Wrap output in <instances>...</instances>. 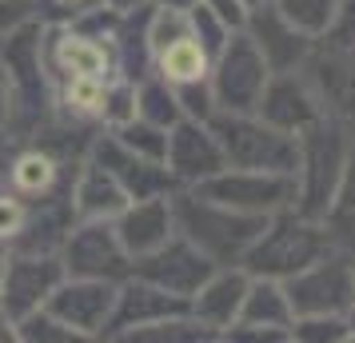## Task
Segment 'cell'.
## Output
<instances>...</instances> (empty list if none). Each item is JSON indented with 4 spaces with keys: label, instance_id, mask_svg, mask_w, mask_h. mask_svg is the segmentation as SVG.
Segmentation results:
<instances>
[{
    "label": "cell",
    "instance_id": "obj_1",
    "mask_svg": "<svg viewBox=\"0 0 355 343\" xmlns=\"http://www.w3.org/2000/svg\"><path fill=\"white\" fill-rule=\"evenodd\" d=\"M0 72L8 80L12 124L8 136L28 140L52 112V80L44 68V20L28 17L0 40Z\"/></svg>",
    "mask_w": 355,
    "mask_h": 343
},
{
    "label": "cell",
    "instance_id": "obj_2",
    "mask_svg": "<svg viewBox=\"0 0 355 343\" xmlns=\"http://www.w3.org/2000/svg\"><path fill=\"white\" fill-rule=\"evenodd\" d=\"M172 212H176V231L192 240L216 267H236L243 263L248 247L263 231V216L236 212L220 200L204 196L200 188H176L172 192Z\"/></svg>",
    "mask_w": 355,
    "mask_h": 343
},
{
    "label": "cell",
    "instance_id": "obj_3",
    "mask_svg": "<svg viewBox=\"0 0 355 343\" xmlns=\"http://www.w3.org/2000/svg\"><path fill=\"white\" fill-rule=\"evenodd\" d=\"M355 128L336 116H323L311 128L300 132V164H295V212L323 220L331 208L343 168L352 156Z\"/></svg>",
    "mask_w": 355,
    "mask_h": 343
},
{
    "label": "cell",
    "instance_id": "obj_4",
    "mask_svg": "<svg viewBox=\"0 0 355 343\" xmlns=\"http://www.w3.org/2000/svg\"><path fill=\"white\" fill-rule=\"evenodd\" d=\"M336 240L323 220L300 216L295 208L268 216L263 231L256 236V244L243 256V272L248 276H268V279H288L295 272H304L311 260H320L323 252H331Z\"/></svg>",
    "mask_w": 355,
    "mask_h": 343
},
{
    "label": "cell",
    "instance_id": "obj_5",
    "mask_svg": "<svg viewBox=\"0 0 355 343\" xmlns=\"http://www.w3.org/2000/svg\"><path fill=\"white\" fill-rule=\"evenodd\" d=\"M224 148L227 168H256V172H284L295 176L300 164V136L272 128L256 112H216L208 120Z\"/></svg>",
    "mask_w": 355,
    "mask_h": 343
},
{
    "label": "cell",
    "instance_id": "obj_6",
    "mask_svg": "<svg viewBox=\"0 0 355 343\" xmlns=\"http://www.w3.org/2000/svg\"><path fill=\"white\" fill-rule=\"evenodd\" d=\"M295 315H347L355 308V247H331L284 279Z\"/></svg>",
    "mask_w": 355,
    "mask_h": 343
},
{
    "label": "cell",
    "instance_id": "obj_7",
    "mask_svg": "<svg viewBox=\"0 0 355 343\" xmlns=\"http://www.w3.org/2000/svg\"><path fill=\"white\" fill-rule=\"evenodd\" d=\"M268 76H272V68L252 44V36L236 28L208 64V84H211V96H216V108L220 112H256Z\"/></svg>",
    "mask_w": 355,
    "mask_h": 343
},
{
    "label": "cell",
    "instance_id": "obj_8",
    "mask_svg": "<svg viewBox=\"0 0 355 343\" xmlns=\"http://www.w3.org/2000/svg\"><path fill=\"white\" fill-rule=\"evenodd\" d=\"M56 256L64 263V276L108 279V283L132 276V256L120 244L112 220H72Z\"/></svg>",
    "mask_w": 355,
    "mask_h": 343
},
{
    "label": "cell",
    "instance_id": "obj_9",
    "mask_svg": "<svg viewBox=\"0 0 355 343\" xmlns=\"http://www.w3.org/2000/svg\"><path fill=\"white\" fill-rule=\"evenodd\" d=\"M200 192L220 200L236 212L248 216H275L284 208H295V176L284 172H256V168H220L211 180L200 184Z\"/></svg>",
    "mask_w": 355,
    "mask_h": 343
},
{
    "label": "cell",
    "instance_id": "obj_10",
    "mask_svg": "<svg viewBox=\"0 0 355 343\" xmlns=\"http://www.w3.org/2000/svg\"><path fill=\"white\" fill-rule=\"evenodd\" d=\"M64 279V263L56 252H24L4 247V283H0V308L12 319L44 308L56 283Z\"/></svg>",
    "mask_w": 355,
    "mask_h": 343
},
{
    "label": "cell",
    "instance_id": "obj_11",
    "mask_svg": "<svg viewBox=\"0 0 355 343\" xmlns=\"http://www.w3.org/2000/svg\"><path fill=\"white\" fill-rule=\"evenodd\" d=\"M172 315H188V299L184 295H172L156 288V283H148L140 276H124L116 283V304H112V315H108V327H104V335L100 343H124L132 331H140V327H152L160 324V319H172Z\"/></svg>",
    "mask_w": 355,
    "mask_h": 343
},
{
    "label": "cell",
    "instance_id": "obj_12",
    "mask_svg": "<svg viewBox=\"0 0 355 343\" xmlns=\"http://www.w3.org/2000/svg\"><path fill=\"white\" fill-rule=\"evenodd\" d=\"M211 272H216V263L192 240H184L180 231L168 236L156 252L132 260V276L148 279V283H156V288H164V292H172V295H184V299H192Z\"/></svg>",
    "mask_w": 355,
    "mask_h": 343
},
{
    "label": "cell",
    "instance_id": "obj_13",
    "mask_svg": "<svg viewBox=\"0 0 355 343\" xmlns=\"http://www.w3.org/2000/svg\"><path fill=\"white\" fill-rule=\"evenodd\" d=\"M92 164H100L104 172H112L116 184L128 192V200H148V196H172L180 184L172 180V172H168V164L160 160H144V156H136L132 148H124L116 140L112 132L104 128L100 136L88 140V152H84Z\"/></svg>",
    "mask_w": 355,
    "mask_h": 343
},
{
    "label": "cell",
    "instance_id": "obj_14",
    "mask_svg": "<svg viewBox=\"0 0 355 343\" xmlns=\"http://www.w3.org/2000/svg\"><path fill=\"white\" fill-rule=\"evenodd\" d=\"M164 164L172 172V180L180 188H200L204 180H211L224 164V148L216 140L211 124L204 120H176L168 128V152H164Z\"/></svg>",
    "mask_w": 355,
    "mask_h": 343
},
{
    "label": "cell",
    "instance_id": "obj_15",
    "mask_svg": "<svg viewBox=\"0 0 355 343\" xmlns=\"http://www.w3.org/2000/svg\"><path fill=\"white\" fill-rule=\"evenodd\" d=\"M116 304V283L108 279H84V276H64L56 283V292L49 295L44 308L52 315H60L72 331H80L88 343H100L108 315Z\"/></svg>",
    "mask_w": 355,
    "mask_h": 343
},
{
    "label": "cell",
    "instance_id": "obj_16",
    "mask_svg": "<svg viewBox=\"0 0 355 343\" xmlns=\"http://www.w3.org/2000/svg\"><path fill=\"white\" fill-rule=\"evenodd\" d=\"M256 116L268 120L272 128L300 136V132L311 128V124L323 120L327 112H323V104H320V96H315V88H311V80L304 76V68H300V72H272V76H268L263 92H259Z\"/></svg>",
    "mask_w": 355,
    "mask_h": 343
},
{
    "label": "cell",
    "instance_id": "obj_17",
    "mask_svg": "<svg viewBox=\"0 0 355 343\" xmlns=\"http://www.w3.org/2000/svg\"><path fill=\"white\" fill-rule=\"evenodd\" d=\"M304 76L315 88L323 112L355 128V49H331V44L315 40L304 64Z\"/></svg>",
    "mask_w": 355,
    "mask_h": 343
},
{
    "label": "cell",
    "instance_id": "obj_18",
    "mask_svg": "<svg viewBox=\"0 0 355 343\" xmlns=\"http://www.w3.org/2000/svg\"><path fill=\"white\" fill-rule=\"evenodd\" d=\"M243 33L252 36V44L259 49V56L268 60L272 72H300V68L307 64L311 49H315L311 36H304L295 24H288V20L275 12L272 0H263V4H256V8L248 12Z\"/></svg>",
    "mask_w": 355,
    "mask_h": 343
},
{
    "label": "cell",
    "instance_id": "obj_19",
    "mask_svg": "<svg viewBox=\"0 0 355 343\" xmlns=\"http://www.w3.org/2000/svg\"><path fill=\"white\" fill-rule=\"evenodd\" d=\"M112 224H116V236H120V244H124V252H128L132 260H136V256H148V252H156L168 236H176L172 196L128 200Z\"/></svg>",
    "mask_w": 355,
    "mask_h": 343
},
{
    "label": "cell",
    "instance_id": "obj_20",
    "mask_svg": "<svg viewBox=\"0 0 355 343\" xmlns=\"http://www.w3.org/2000/svg\"><path fill=\"white\" fill-rule=\"evenodd\" d=\"M248 272H243L240 263L236 267H216L204 283H200V292L188 299V311H192L196 319L204 327H211L216 335L232 327L240 319V304H243V292H248Z\"/></svg>",
    "mask_w": 355,
    "mask_h": 343
},
{
    "label": "cell",
    "instance_id": "obj_21",
    "mask_svg": "<svg viewBox=\"0 0 355 343\" xmlns=\"http://www.w3.org/2000/svg\"><path fill=\"white\" fill-rule=\"evenodd\" d=\"M124 204H128V192L116 184L112 172H104L100 164H92L84 156L72 184H68V208H72V216L76 220H116Z\"/></svg>",
    "mask_w": 355,
    "mask_h": 343
},
{
    "label": "cell",
    "instance_id": "obj_22",
    "mask_svg": "<svg viewBox=\"0 0 355 343\" xmlns=\"http://www.w3.org/2000/svg\"><path fill=\"white\" fill-rule=\"evenodd\" d=\"M291 319V299H288V288L284 279H268V276H252L248 279V292H243V304H240V319L236 324H259V327H275L288 335Z\"/></svg>",
    "mask_w": 355,
    "mask_h": 343
},
{
    "label": "cell",
    "instance_id": "obj_23",
    "mask_svg": "<svg viewBox=\"0 0 355 343\" xmlns=\"http://www.w3.org/2000/svg\"><path fill=\"white\" fill-rule=\"evenodd\" d=\"M136 116L160 124V128H172L176 120H184L176 100V84L160 76V72H148L144 80H136Z\"/></svg>",
    "mask_w": 355,
    "mask_h": 343
},
{
    "label": "cell",
    "instance_id": "obj_24",
    "mask_svg": "<svg viewBox=\"0 0 355 343\" xmlns=\"http://www.w3.org/2000/svg\"><path fill=\"white\" fill-rule=\"evenodd\" d=\"M323 224H327V231H331V240L339 247H355V144H352L343 180H339L336 196H331V208L323 216Z\"/></svg>",
    "mask_w": 355,
    "mask_h": 343
},
{
    "label": "cell",
    "instance_id": "obj_25",
    "mask_svg": "<svg viewBox=\"0 0 355 343\" xmlns=\"http://www.w3.org/2000/svg\"><path fill=\"white\" fill-rule=\"evenodd\" d=\"M216 340L220 335L211 327H204L188 311V315H172V319H160V324H152V327H140L124 343H216Z\"/></svg>",
    "mask_w": 355,
    "mask_h": 343
},
{
    "label": "cell",
    "instance_id": "obj_26",
    "mask_svg": "<svg viewBox=\"0 0 355 343\" xmlns=\"http://www.w3.org/2000/svg\"><path fill=\"white\" fill-rule=\"evenodd\" d=\"M272 4L288 24H295L311 40H323L336 17V0H272Z\"/></svg>",
    "mask_w": 355,
    "mask_h": 343
},
{
    "label": "cell",
    "instance_id": "obj_27",
    "mask_svg": "<svg viewBox=\"0 0 355 343\" xmlns=\"http://www.w3.org/2000/svg\"><path fill=\"white\" fill-rule=\"evenodd\" d=\"M208 56H204V49L196 44L192 36H180L172 49H164L160 56H156V72L160 76H168V80H196V76H208Z\"/></svg>",
    "mask_w": 355,
    "mask_h": 343
},
{
    "label": "cell",
    "instance_id": "obj_28",
    "mask_svg": "<svg viewBox=\"0 0 355 343\" xmlns=\"http://www.w3.org/2000/svg\"><path fill=\"white\" fill-rule=\"evenodd\" d=\"M17 343H88V340L80 331H72L60 315H52L49 308H36L17 319Z\"/></svg>",
    "mask_w": 355,
    "mask_h": 343
},
{
    "label": "cell",
    "instance_id": "obj_29",
    "mask_svg": "<svg viewBox=\"0 0 355 343\" xmlns=\"http://www.w3.org/2000/svg\"><path fill=\"white\" fill-rule=\"evenodd\" d=\"M108 132H112L124 148H132L136 156L164 164V152H168V128L152 124V120H140V116H132V120H124V124H116V128H108Z\"/></svg>",
    "mask_w": 355,
    "mask_h": 343
},
{
    "label": "cell",
    "instance_id": "obj_30",
    "mask_svg": "<svg viewBox=\"0 0 355 343\" xmlns=\"http://www.w3.org/2000/svg\"><path fill=\"white\" fill-rule=\"evenodd\" d=\"M291 343H352L347 315H295L288 327Z\"/></svg>",
    "mask_w": 355,
    "mask_h": 343
},
{
    "label": "cell",
    "instance_id": "obj_31",
    "mask_svg": "<svg viewBox=\"0 0 355 343\" xmlns=\"http://www.w3.org/2000/svg\"><path fill=\"white\" fill-rule=\"evenodd\" d=\"M232 33H236V28H227V24L216 17V12H211L204 0H196L192 8H188V36H192L196 44L204 49V56H208V60H211L220 49H224Z\"/></svg>",
    "mask_w": 355,
    "mask_h": 343
},
{
    "label": "cell",
    "instance_id": "obj_32",
    "mask_svg": "<svg viewBox=\"0 0 355 343\" xmlns=\"http://www.w3.org/2000/svg\"><path fill=\"white\" fill-rule=\"evenodd\" d=\"M96 116L104 120V128H116V124H124L136 116V84L124 80V76H116V80L104 84V92L96 100Z\"/></svg>",
    "mask_w": 355,
    "mask_h": 343
},
{
    "label": "cell",
    "instance_id": "obj_33",
    "mask_svg": "<svg viewBox=\"0 0 355 343\" xmlns=\"http://www.w3.org/2000/svg\"><path fill=\"white\" fill-rule=\"evenodd\" d=\"M176 100H180V112L188 116V120H204V124H208L211 116L220 112V108H216V96H211L208 76L176 80Z\"/></svg>",
    "mask_w": 355,
    "mask_h": 343
},
{
    "label": "cell",
    "instance_id": "obj_34",
    "mask_svg": "<svg viewBox=\"0 0 355 343\" xmlns=\"http://www.w3.org/2000/svg\"><path fill=\"white\" fill-rule=\"evenodd\" d=\"M52 176H56V168L40 152H24L17 160V168H12V184H17V192H24V196H40L52 184Z\"/></svg>",
    "mask_w": 355,
    "mask_h": 343
},
{
    "label": "cell",
    "instance_id": "obj_35",
    "mask_svg": "<svg viewBox=\"0 0 355 343\" xmlns=\"http://www.w3.org/2000/svg\"><path fill=\"white\" fill-rule=\"evenodd\" d=\"M323 44L331 49H355V0H336V17L323 36Z\"/></svg>",
    "mask_w": 355,
    "mask_h": 343
},
{
    "label": "cell",
    "instance_id": "obj_36",
    "mask_svg": "<svg viewBox=\"0 0 355 343\" xmlns=\"http://www.w3.org/2000/svg\"><path fill=\"white\" fill-rule=\"evenodd\" d=\"M220 340L224 343H288V335L275 331V327H259V324H232L220 331Z\"/></svg>",
    "mask_w": 355,
    "mask_h": 343
},
{
    "label": "cell",
    "instance_id": "obj_37",
    "mask_svg": "<svg viewBox=\"0 0 355 343\" xmlns=\"http://www.w3.org/2000/svg\"><path fill=\"white\" fill-rule=\"evenodd\" d=\"M20 224H24V200L0 196V247H8V240L17 236Z\"/></svg>",
    "mask_w": 355,
    "mask_h": 343
},
{
    "label": "cell",
    "instance_id": "obj_38",
    "mask_svg": "<svg viewBox=\"0 0 355 343\" xmlns=\"http://www.w3.org/2000/svg\"><path fill=\"white\" fill-rule=\"evenodd\" d=\"M28 17H36V0H0V40Z\"/></svg>",
    "mask_w": 355,
    "mask_h": 343
},
{
    "label": "cell",
    "instance_id": "obj_39",
    "mask_svg": "<svg viewBox=\"0 0 355 343\" xmlns=\"http://www.w3.org/2000/svg\"><path fill=\"white\" fill-rule=\"evenodd\" d=\"M204 4H208L220 20H224L227 28H243V24H248V12H252L243 0H204Z\"/></svg>",
    "mask_w": 355,
    "mask_h": 343
},
{
    "label": "cell",
    "instance_id": "obj_40",
    "mask_svg": "<svg viewBox=\"0 0 355 343\" xmlns=\"http://www.w3.org/2000/svg\"><path fill=\"white\" fill-rule=\"evenodd\" d=\"M8 124H12V104H8V80L0 72V144L8 140Z\"/></svg>",
    "mask_w": 355,
    "mask_h": 343
},
{
    "label": "cell",
    "instance_id": "obj_41",
    "mask_svg": "<svg viewBox=\"0 0 355 343\" xmlns=\"http://www.w3.org/2000/svg\"><path fill=\"white\" fill-rule=\"evenodd\" d=\"M0 343H17V319L0 308Z\"/></svg>",
    "mask_w": 355,
    "mask_h": 343
},
{
    "label": "cell",
    "instance_id": "obj_42",
    "mask_svg": "<svg viewBox=\"0 0 355 343\" xmlns=\"http://www.w3.org/2000/svg\"><path fill=\"white\" fill-rule=\"evenodd\" d=\"M100 8H108V12H132V8H140L148 0H96Z\"/></svg>",
    "mask_w": 355,
    "mask_h": 343
},
{
    "label": "cell",
    "instance_id": "obj_43",
    "mask_svg": "<svg viewBox=\"0 0 355 343\" xmlns=\"http://www.w3.org/2000/svg\"><path fill=\"white\" fill-rule=\"evenodd\" d=\"M49 4H60V8H68V12H72V17H80L84 8H92L96 0H49Z\"/></svg>",
    "mask_w": 355,
    "mask_h": 343
},
{
    "label": "cell",
    "instance_id": "obj_44",
    "mask_svg": "<svg viewBox=\"0 0 355 343\" xmlns=\"http://www.w3.org/2000/svg\"><path fill=\"white\" fill-rule=\"evenodd\" d=\"M148 4H156V8H184V12H188L196 0H148Z\"/></svg>",
    "mask_w": 355,
    "mask_h": 343
},
{
    "label": "cell",
    "instance_id": "obj_45",
    "mask_svg": "<svg viewBox=\"0 0 355 343\" xmlns=\"http://www.w3.org/2000/svg\"><path fill=\"white\" fill-rule=\"evenodd\" d=\"M347 324H352V343H355V308L347 311Z\"/></svg>",
    "mask_w": 355,
    "mask_h": 343
},
{
    "label": "cell",
    "instance_id": "obj_46",
    "mask_svg": "<svg viewBox=\"0 0 355 343\" xmlns=\"http://www.w3.org/2000/svg\"><path fill=\"white\" fill-rule=\"evenodd\" d=\"M0 283H4V247H0Z\"/></svg>",
    "mask_w": 355,
    "mask_h": 343
},
{
    "label": "cell",
    "instance_id": "obj_47",
    "mask_svg": "<svg viewBox=\"0 0 355 343\" xmlns=\"http://www.w3.org/2000/svg\"><path fill=\"white\" fill-rule=\"evenodd\" d=\"M243 4H248V8H256V4H263V0H243Z\"/></svg>",
    "mask_w": 355,
    "mask_h": 343
}]
</instances>
